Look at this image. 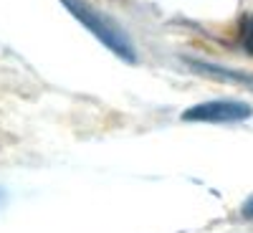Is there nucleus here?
<instances>
[{
	"instance_id": "obj_1",
	"label": "nucleus",
	"mask_w": 253,
	"mask_h": 233,
	"mask_svg": "<svg viewBox=\"0 0 253 233\" xmlns=\"http://www.w3.org/2000/svg\"><path fill=\"white\" fill-rule=\"evenodd\" d=\"M63 5H66L79 23L86 26L112 53H117V56L124 58V61H137L134 44L129 41V36H126V33L114 23V20H109L107 15H101L94 5L86 3V0H63Z\"/></svg>"
},
{
	"instance_id": "obj_2",
	"label": "nucleus",
	"mask_w": 253,
	"mask_h": 233,
	"mask_svg": "<svg viewBox=\"0 0 253 233\" xmlns=\"http://www.w3.org/2000/svg\"><path fill=\"white\" fill-rule=\"evenodd\" d=\"M253 114L251 104L233 101V99H218V101H203L190 107L182 119L185 122H241Z\"/></svg>"
},
{
	"instance_id": "obj_3",
	"label": "nucleus",
	"mask_w": 253,
	"mask_h": 233,
	"mask_svg": "<svg viewBox=\"0 0 253 233\" xmlns=\"http://www.w3.org/2000/svg\"><path fill=\"white\" fill-rule=\"evenodd\" d=\"M241 44H243V48L253 56V15L246 18V23H243V28H241Z\"/></svg>"
},
{
	"instance_id": "obj_4",
	"label": "nucleus",
	"mask_w": 253,
	"mask_h": 233,
	"mask_svg": "<svg viewBox=\"0 0 253 233\" xmlns=\"http://www.w3.org/2000/svg\"><path fill=\"white\" fill-rule=\"evenodd\" d=\"M241 213H243L246 218H253V195H251V198L243 203V210H241Z\"/></svg>"
}]
</instances>
